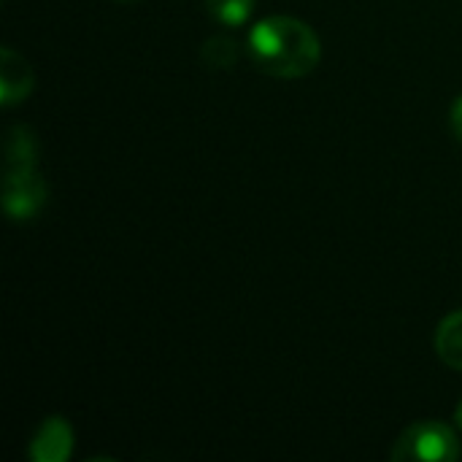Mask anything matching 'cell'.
Listing matches in <instances>:
<instances>
[{
    "instance_id": "cell-1",
    "label": "cell",
    "mask_w": 462,
    "mask_h": 462,
    "mask_svg": "<svg viewBox=\"0 0 462 462\" xmlns=\"http://www.w3.org/2000/svg\"><path fill=\"white\" fill-rule=\"evenodd\" d=\"M254 65L276 79H303L322 60V41L311 24L292 16H268L249 32Z\"/></svg>"
},
{
    "instance_id": "cell-2",
    "label": "cell",
    "mask_w": 462,
    "mask_h": 462,
    "mask_svg": "<svg viewBox=\"0 0 462 462\" xmlns=\"http://www.w3.org/2000/svg\"><path fill=\"white\" fill-rule=\"evenodd\" d=\"M390 457L395 462H452L460 457V444L449 425L417 422L401 433Z\"/></svg>"
},
{
    "instance_id": "cell-3",
    "label": "cell",
    "mask_w": 462,
    "mask_h": 462,
    "mask_svg": "<svg viewBox=\"0 0 462 462\" xmlns=\"http://www.w3.org/2000/svg\"><path fill=\"white\" fill-rule=\"evenodd\" d=\"M35 87V73L30 62L11 46H3L0 51V103L5 108L22 103L30 97Z\"/></svg>"
},
{
    "instance_id": "cell-4",
    "label": "cell",
    "mask_w": 462,
    "mask_h": 462,
    "mask_svg": "<svg viewBox=\"0 0 462 462\" xmlns=\"http://www.w3.org/2000/svg\"><path fill=\"white\" fill-rule=\"evenodd\" d=\"M73 452V430L62 417H49L38 425L30 441V457L35 462H65Z\"/></svg>"
},
{
    "instance_id": "cell-5",
    "label": "cell",
    "mask_w": 462,
    "mask_h": 462,
    "mask_svg": "<svg viewBox=\"0 0 462 462\" xmlns=\"http://www.w3.org/2000/svg\"><path fill=\"white\" fill-rule=\"evenodd\" d=\"M436 355L444 365L462 371V309L449 314L436 330Z\"/></svg>"
},
{
    "instance_id": "cell-6",
    "label": "cell",
    "mask_w": 462,
    "mask_h": 462,
    "mask_svg": "<svg viewBox=\"0 0 462 462\" xmlns=\"http://www.w3.org/2000/svg\"><path fill=\"white\" fill-rule=\"evenodd\" d=\"M198 57H200L203 68H208V70H230L241 57V46L230 35H211L203 41Z\"/></svg>"
},
{
    "instance_id": "cell-7",
    "label": "cell",
    "mask_w": 462,
    "mask_h": 462,
    "mask_svg": "<svg viewBox=\"0 0 462 462\" xmlns=\"http://www.w3.org/2000/svg\"><path fill=\"white\" fill-rule=\"evenodd\" d=\"M206 8L219 24L238 27V24H244L249 19V14L254 8V0H206Z\"/></svg>"
},
{
    "instance_id": "cell-8",
    "label": "cell",
    "mask_w": 462,
    "mask_h": 462,
    "mask_svg": "<svg viewBox=\"0 0 462 462\" xmlns=\"http://www.w3.org/2000/svg\"><path fill=\"white\" fill-rule=\"evenodd\" d=\"M449 130H452V135L462 141V95L452 103V108H449Z\"/></svg>"
},
{
    "instance_id": "cell-9",
    "label": "cell",
    "mask_w": 462,
    "mask_h": 462,
    "mask_svg": "<svg viewBox=\"0 0 462 462\" xmlns=\"http://www.w3.org/2000/svg\"><path fill=\"white\" fill-rule=\"evenodd\" d=\"M455 422L462 428V401H460V406H457V411H455Z\"/></svg>"
},
{
    "instance_id": "cell-10",
    "label": "cell",
    "mask_w": 462,
    "mask_h": 462,
    "mask_svg": "<svg viewBox=\"0 0 462 462\" xmlns=\"http://www.w3.org/2000/svg\"><path fill=\"white\" fill-rule=\"evenodd\" d=\"M114 3H133V0H114Z\"/></svg>"
}]
</instances>
